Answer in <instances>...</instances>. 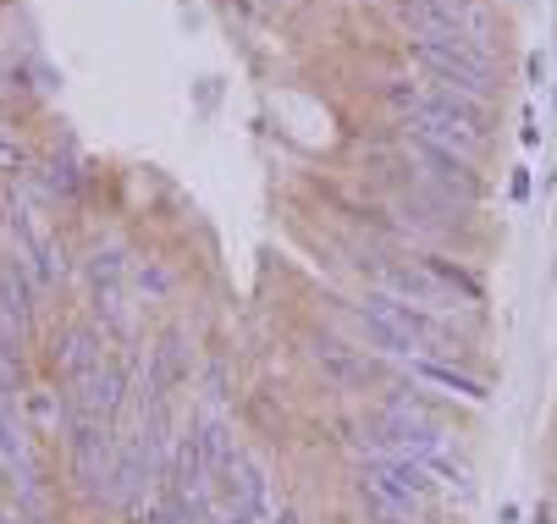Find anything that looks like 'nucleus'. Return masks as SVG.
<instances>
[{
    "instance_id": "39448f33",
    "label": "nucleus",
    "mask_w": 557,
    "mask_h": 524,
    "mask_svg": "<svg viewBox=\"0 0 557 524\" xmlns=\"http://www.w3.org/2000/svg\"><path fill=\"white\" fill-rule=\"evenodd\" d=\"M106 359V332L95 326V321H66L55 337H50V348H45V364H50V376L72 392V387H84V376Z\"/></svg>"
},
{
    "instance_id": "f03ea898",
    "label": "nucleus",
    "mask_w": 557,
    "mask_h": 524,
    "mask_svg": "<svg viewBox=\"0 0 557 524\" xmlns=\"http://www.w3.org/2000/svg\"><path fill=\"white\" fill-rule=\"evenodd\" d=\"M392 149H397V161H404L420 183H431V188H442V194H453L463 204H481V194H486L481 161L458 155L453 144H436V138L414 133V127H392Z\"/></svg>"
},
{
    "instance_id": "dca6fc26",
    "label": "nucleus",
    "mask_w": 557,
    "mask_h": 524,
    "mask_svg": "<svg viewBox=\"0 0 557 524\" xmlns=\"http://www.w3.org/2000/svg\"><path fill=\"white\" fill-rule=\"evenodd\" d=\"M194 524H215V513H210V519H194Z\"/></svg>"
},
{
    "instance_id": "0eeeda50",
    "label": "nucleus",
    "mask_w": 557,
    "mask_h": 524,
    "mask_svg": "<svg viewBox=\"0 0 557 524\" xmlns=\"http://www.w3.org/2000/svg\"><path fill=\"white\" fill-rule=\"evenodd\" d=\"M188 376V337L183 332H161L144 348V382H138V403H172V392Z\"/></svg>"
},
{
    "instance_id": "4468645a",
    "label": "nucleus",
    "mask_w": 557,
    "mask_h": 524,
    "mask_svg": "<svg viewBox=\"0 0 557 524\" xmlns=\"http://www.w3.org/2000/svg\"><path fill=\"white\" fill-rule=\"evenodd\" d=\"M28 166H34L28 144H23V138H12V133H0V177L17 183V177H28Z\"/></svg>"
},
{
    "instance_id": "f3484780",
    "label": "nucleus",
    "mask_w": 557,
    "mask_h": 524,
    "mask_svg": "<svg viewBox=\"0 0 557 524\" xmlns=\"http://www.w3.org/2000/svg\"><path fill=\"white\" fill-rule=\"evenodd\" d=\"M0 486H7V481H0Z\"/></svg>"
},
{
    "instance_id": "9d476101",
    "label": "nucleus",
    "mask_w": 557,
    "mask_h": 524,
    "mask_svg": "<svg viewBox=\"0 0 557 524\" xmlns=\"http://www.w3.org/2000/svg\"><path fill=\"white\" fill-rule=\"evenodd\" d=\"M409 376H414V382H431V387H442V392H453V398H463V403H486V382L463 376L458 364H442V359H409Z\"/></svg>"
},
{
    "instance_id": "ddd939ff",
    "label": "nucleus",
    "mask_w": 557,
    "mask_h": 524,
    "mask_svg": "<svg viewBox=\"0 0 557 524\" xmlns=\"http://www.w3.org/2000/svg\"><path fill=\"white\" fill-rule=\"evenodd\" d=\"M127 287H133L138 298H149V304H166V298L177 292V276H172L161 260H133V271H127Z\"/></svg>"
},
{
    "instance_id": "20e7f679",
    "label": "nucleus",
    "mask_w": 557,
    "mask_h": 524,
    "mask_svg": "<svg viewBox=\"0 0 557 524\" xmlns=\"http://www.w3.org/2000/svg\"><path fill=\"white\" fill-rule=\"evenodd\" d=\"M210 502H215V524H265L271 519L265 470L249 453H232L210 481Z\"/></svg>"
},
{
    "instance_id": "f257e3e1",
    "label": "nucleus",
    "mask_w": 557,
    "mask_h": 524,
    "mask_svg": "<svg viewBox=\"0 0 557 524\" xmlns=\"http://www.w3.org/2000/svg\"><path fill=\"white\" fill-rule=\"evenodd\" d=\"M404 55H409V66L420 72L425 84L453 89L463 100L492 105L503 95L497 50H481V45H469V39H404Z\"/></svg>"
},
{
    "instance_id": "2eb2a0df",
    "label": "nucleus",
    "mask_w": 557,
    "mask_h": 524,
    "mask_svg": "<svg viewBox=\"0 0 557 524\" xmlns=\"http://www.w3.org/2000/svg\"><path fill=\"white\" fill-rule=\"evenodd\" d=\"M28 420H34L39 431H61V398H55L50 387H34V392H28Z\"/></svg>"
},
{
    "instance_id": "423d86ee",
    "label": "nucleus",
    "mask_w": 557,
    "mask_h": 524,
    "mask_svg": "<svg viewBox=\"0 0 557 524\" xmlns=\"http://www.w3.org/2000/svg\"><path fill=\"white\" fill-rule=\"evenodd\" d=\"M127 398H133V370H127V359H116V353H106V359L89 370L84 387H72V403L84 409L89 420H100V425H116L122 409H127Z\"/></svg>"
},
{
    "instance_id": "7ed1b4c3",
    "label": "nucleus",
    "mask_w": 557,
    "mask_h": 524,
    "mask_svg": "<svg viewBox=\"0 0 557 524\" xmlns=\"http://www.w3.org/2000/svg\"><path fill=\"white\" fill-rule=\"evenodd\" d=\"M364 459L370 453H386V459H414V464H431L436 453H447V431L431 420V414H414V409H397V403H375L364 420Z\"/></svg>"
},
{
    "instance_id": "1a4fd4ad",
    "label": "nucleus",
    "mask_w": 557,
    "mask_h": 524,
    "mask_svg": "<svg viewBox=\"0 0 557 524\" xmlns=\"http://www.w3.org/2000/svg\"><path fill=\"white\" fill-rule=\"evenodd\" d=\"M309 353H314V364H321V376H326L332 387H343V392L370 387V359H364L359 348H348V342H337V337H321Z\"/></svg>"
},
{
    "instance_id": "6e6552de",
    "label": "nucleus",
    "mask_w": 557,
    "mask_h": 524,
    "mask_svg": "<svg viewBox=\"0 0 557 524\" xmlns=\"http://www.w3.org/2000/svg\"><path fill=\"white\" fill-rule=\"evenodd\" d=\"M0 315L17 321L23 332H34V315H39V282L17 249L0 254Z\"/></svg>"
},
{
    "instance_id": "9b49d317",
    "label": "nucleus",
    "mask_w": 557,
    "mask_h": 524,
    "mask_svg": "<svg viewBox=\"0 0 557 524\" xmlns=\"http://www.w3.org/2000/svg\"><path fill=\"white\" fill-rule=\"evenodd\" d=\"M34 183H39V194L55 199V204H77V199H84V172H77L72 155H50V161L34 172Z\"/></svg>"
},
{
    "instance_id": "f8f14e48",
    "label": "nucleus",
    "mask_w": 557,
    "mask_h": 524,
    "mask_svg": "<svg viewBox=\"0 0 557 524\" xmlns=\"http://www.w3.org/2000/svg\"><path fill=\"white\" fill-rule=\"evenodd\" d=\"M127 254H122V244H95L89 254H84V282L89 287H127Z\"/></svg>"
}]
</instances>
